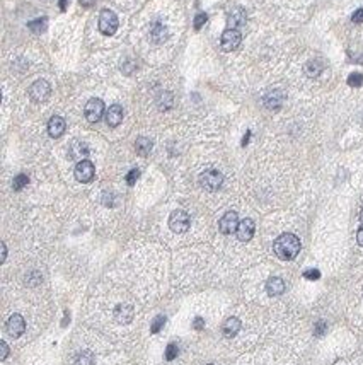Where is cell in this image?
<instances>
[{"label":"cell","instance_id":"obj_41","mask_svg":"<svg viewBox=\"0 0 363 365\" xmlns=\"http://www.w3.org/2000/svg\"><path fill=\"white\" fill-rule=\"evenodd\" d=\"M208 365H213V364H208Z\"/></svg>","mask_w":363,"mask_h":365},{"label":"cell","instance_id":"obj_8","mask_svg":"<svg viewBox=\"0 0 363 365\" xmlns=\"http://www.w3.org/2000/svg\"><path fill=\"white\" fill-rule=\"evenodd\" d=\"M240 41H242V36L237 29H227V31L222 35L220 44H222V50L225 51H234L239 48Z\"/></svg>","mask_w":363,"mask_h":365},{"label":"cell","instance_id":"obj_39","mask_svg":"<svg viewBox=\"0 0 363 365\" xmlns=\"http://www.w3.org/2000/svg\"><path fill=\"white\" fill-rule=\"evenodd\" d=\"M66 2H68V0H60V10L66 9Z\"/></svg>","mask_w":363,"mask_h":365},{"label":"cell","instance_id":"obj_1","mask_svg":"<svg viewBox=\"0 0 363 365\" xmlns=\"http://www.w3.org/2000/svg\"><path fill=\"white\" fill-rule=\"evenodd\" d=\"M273 249H275V255L280 259H285V261H290L295 256L300 253V239L295 234H281L280 237H276L275 244H273Z\"/></svg>","mask_w":363,"mask_h":365},{"label":"cell","instance_id":"obj_19","mask_svg":"<svg viewBox=\"0 0 363 365\" xmlns=\"http://www.w3.org/2000/svg\"><path fill=\"white\" fill-rule=\"evenodd\" d=\"M135 150H136V154H140V155H149L150 150H152V140L147 139V137H140V139H136Z\"/></svg>","mask_w":363,"mask_h":365},{"label":"cell","instance_id":"obj_22","mask_svg":"<svg viewBox=\"0 0 363 365\" xmlns=\"http://www.w3.org/2000/svg\"><path fill=\"white\" fill-rule=\"evenodd\" d=\"M322 69H324V65L321 60H310L305 63V73L309 77H317L322 72Z\"/></svg>","mask_w":363,"mask_h":365},{"label":"cell","instance_id":"obj_9","mask_svg":"<svg viewBox=\"0 0 363 365\" xmlns=\"http://www.w3.org/2000/svg\"><path fill=\"white\" fill-rule=\"evenodd\" d=\"M218 227H220V232L225 234V236L237 232V227H239V217H237L235 212H227V214L220 219Z\"/></svg>","mask_w":363,"mask_h":365},{"label":"cell","instance_id":"obj_27","mask_svg":"<svg viewBox=\"0 0 363 365\" xmlns=\"http://www.w3.org/2000/svg\"><path fill=\"white\" fill-rule=\"evenodd\" d=\"M94 364V355L91 352H82L77 359V365H92Z\"/></svg>","mask_w":363,"mask_h":365},{"label":"cell","instance_id":"obj_38","mask_svg":"<svg viewBox=\"0 0 363 365\" xmlns=\"http://www.w3.org/2000/svg\"><path fill=\"white\" fill-rule=\"evenodd\" d=\"M5 256H7V248H5V244L2 243V261H5Z\"/></svg>","mask_w":363,"mask_h":365},{"label":"cell","instance_id":"obj_36","mask_svg":"<svg viewBox=\"0 0 363 365\" xmlns=\"http://www.w3.org/2000/svg\"><path fill=\"white\" fill-rule=\"evenodd\" d=\"M357 241H358V244L363 246V225L360 227V230H358V234H357Z\"/></svg>","mask_w":363,"mask_h":365},{"label":"cell","instance_id":"obj_11","mask_svg":"<svg viewBox=\"0 0 363 365\" xmlns=\"http://www.w3.org/2000/svg\"><path fill=\"white\" fill-rule=\"evenodd\" d=\"M26 331V321L21 314L10 316L9 323H7V333L12 338H19L22 333Z\"/></svg>","mask_w":363,"mask_h":365},{"label":"cell","instance_id":"obj_31","mask_svg":"<svg viewBox=\"0 0 363 365\" xmlns=\"http://www.w3.org/2000/svg\"><path fill=\"white\" fill-rule=\"evenodd\" d=\"M206 14H198V16L195 17V29H201L203 28V24L206 22Z\"/></svg>","mask_w":363,"mask_h":365},{"label":"cell","instance_id":"obj_24","mask_svg":"<svg viewBox=\"0 0 363 365\" xmlns=\"http://www.w3.org/2000/svg\"><path fill=\"white\" fill-rule=\"evenodd\" d=\"M28 182H29V178L26 176V174H19V176L14 178L12 186H14V189H16V191H21L24 186H28Z\"/></svg>","mask_w":363,"mask_h":365},{"label":"cell","instance_id":"obj_32","mask_svg":"<svg viewBox=\"0 0 363 365\" xmlns=\"http://www.w3.org/2000/svg\"><path fill=\"white\" fill-rule=\"evenodd\" d=\"M326 329H328V325H326L324 321H319V323H317V325H316V329H314V334H316V336H322V334L326 333Z\"/></svg>","mask_w":363,"mask_h":365},{"label":"cell","instance_id":"obj_6","mask_svg":"<svg viewBox=\"0 0 363 365\" xmlns=\"http://www.w3.org/2000/svg\"><path fill=\"white\" fill-rule=\"evenodd\" d=\"M94 174H96L94 164H92L91 161H87V159L80 161L75 166V178H77V181H80V182H91L92 180H94Z\"/></svg>","mask_w":363,"mask_h":365},{"label":"cell","instance_id":"obj_4","mask_svg":"<svg viewBox=\"0 0 363 365\" xmlns=\"http://www.w3.org/2000/svg\"><path fill=\"white\" fill-rule=\"evenodd\" d=\"M199 182H201L203 188L208 189V191H217L222 186V182H224V176H222V173H218V171L210 169V171H205V173L199 176Z\"/></svg>","mask_w":363,"mask_h":365},{"label":"cell","instance_id":"obj_13","mask_svg":"<svg viewBox=\"0 0 363 365\" xmlns=\"http://www.w3.org/2000/svg\"><path fill=\"white\" fill-rule=\"evenodd\" d=\"M121 121H123V108H121L120 104H113V106L106 111V123L114 128V126H118Z\"/></svg>","mask_w":363,"mask_h":365},{"label":"cell","instance_id":"obj_26","mask_svg":"<svg viewBox=\"0 0 363 365\" xmlns=\"http://www.w3.org/2000/svg\"><path fill=\"white\" fill-rule=\"evenodd\" d=\"M348 84H350L351 87H360V85L363 84V73H360V72L350 73V77H348Z\"/></svg>","mask_w":363,"mask_h":365},{"label":"cell","instance_id":"obj_18","mask_svg":"<svg viewBox=\"0 0 363 365\" xmlns=\"http://www.w3.org/2000/svg\"><path fill=\"white\" fill-rule=\"evenodd\" d=\"M239 331H240V321L237 318H229L227 321L224 323V326H222V333L227 338L235 336Z\"/></svg>","mask_w":363,"mask_h":365},{"label":"cell","instance_id":"obj_12","mask_svg":"<svg viewBox=\"0 0 363 365\" xmlns=\"http://www.w3.org/2000/svg\"><path fill=\"white\" fill-rule=\"evenodd\" d=\"M65 128H66V123L62 116H53L48 123V133H50V137H53V139H58V137H62L65 133Z\"/></svg>","mask_w":363,"mask_h":365},{"label":"cell","instance_id":"obj_3","mask_svg":"<svg viewBox=\"0 0 363 365\" xmlns=\"http://www.w3.org/2000/svg\"><path fill=\"white\" fill-rule=\"evenodd\" d=\"M190 215L186 214L184 210H176L171 214V217H169V227H171L172 232L176 234H183L186 232L188 229H190Z\"/></svg>","mask_w":363,"mask_h":365},{"label":"cell","instance_id":"obj_34","mask_svg":"<svg viewBox=\"0 0 363 365\" xmlns=\"http://www.w3.org/2000/svg\"><path fill=\"white\" fill-rule=\"evenodd\" d=\"M0 348H2V353H0V360H5L7 355H9V346H7L5 341H2V343H0Z\"/></svg>","mask_w":363,"mask_h":365},{"label":"cell","instance_id":"obj_35","mask_svg":"<svg viewBox=\"0 0 363 365\" xmlns=\"http://www.w3.org/2000/svg\"><path fill=\"white\" fill-rule=\"evenodd\" d=\"M193 328H195V329H203V328H205V323H203V319L201 318H196L195 319V323H193Z\"/></svg>","mask_w":363,"mask_h":365},{"label":"cell","instance_id":"obj_30","mask_svg":"<svg viewBox=\"0 0 363 365\" xmlns=\"http://www.w3.org/2000/svg\"><path fill=\"white\" fill-rule=\"evenodd\" d=\"M303 278H307V280H319L321 271L316 270V268H312V270H307L305 273H303Z\"/></svg>","mask_w":363,"mask_h":365},{"label":"cell","instance_id":"obj_5","mask_svg":"<svg viewBox=\"0 0 363 365\" xmlns=\"http://www.w3.org/2000/svg\"><path fill=\"white\" fill-rule=\"evenodd\" d=\"M50 92H51L50 84H48L46 80H43V79L36 80L34 84H33L31 87H29V96H31V99H33L34 103H43V101H46L48 96H50Z\"/></svg>","mask_w":363,"mask_h":365},{"label":"cell","instance_id":"obj_21","mask_svg":"<svg viewBox=\"0 0 363 365\" xmlns=\"http://www.w3.org/2000/svg\"><path fill=\"white\" fill-rule=\"evenodd\" d=\"M281 103H283V96L280 92H271V94H268L264 98V104L269 110H278L281 106Z\"/></svg>","mask_w":363,"mask_h":365},{"label":"cell","instance_id":"obj_23","mask_svg":"<svg viewBox=\"0 0 363 365\" xmlns=\"http://www.w3.org/2000/svg\"><path fill=\"white\" fill-rule=\"evenodd\" d=\"M46 19L44 17H41V19H36V21H31L28 24V28L31 29L33 33H36V35H39V33H43L44 29H46Z\"/></svg>","mask_w":363,"mask_h":365},{"label":"cell","instance_id":"obj_29","mask_svg":"<svg viewBox=\"0 0 363 365\" xmlns=\"http://www.w3.org/2000/svg\"><path fill=\"white\" fill-rule=\"evenodd\" d=\"M140 178V171L138 169H132L130 173L127 174V182L130 186H133L136 182V180Z\"/></svg>","mask_w":363,"mask_h":365},{"label":"cell","instance_id":"obj_2","mask_svg":"<svg viewBox=\"0 0 363 365\" xmlns=\"http://www.w3.org/2000/svg\"><path fill=\"white\" fill-rule=\"evenodd\" d=\"M118 29V16L113 10H102L99 16V31L104 36H113Z\"/></svg>","mask_w":363,"mask_h":365},{"label":"cell","instance_id":"obj_17","mask_svg":"<svg viewBox=\"0 0 363 365\" xmlns=\"http://www.w3.org/2000/svg\"><path fill=\"white\" fill-rule=\"evenodd\" d=\"M114 318H116V321L121 323V325H127V323H130V321H132V318H133L132 305H118L116 311H114Z\"/></svg>","mask_w":363,"mask_h":365},{"label":"cell","instance_id":"obj_40","mask_svg":"<svg viewBox=\"0 0 363 365\" xmlns=\"http://www.w3.org/2000/svg\"><path fill=\"white\" fill-rule=\"evenodd\" d=\"M360 220L363 222V208H362V214H360Z\"/></svg>","mask_w":363,"mask_h":365},{"label":"cell","instance_id":"obj_16","mask_svg":"<svg viewBox=\"0 0 363 365\" xmlns=\"http://www.w3.org/2000/svg\"><path fill=\"white\" fill-rule=\"evenodd\" d=\"M266 292H268L271 297L281 295V293L285 292V282L281 280V278H278V277L269 278L268 284H266Z\"/></svg>","mask_w":363,"mask_h":365},{"label":"cell","instance_id":"obj_37","mask_svg":"<svg viewBox=\"0 0 363 365\" xmlns=\"http://www.w3.org/2000/svg\"><path fill=\"white\" fill-rule=\"evenodd\" d=\"M96 3V0H80V5L82 7H92Z\"/></svg>","mask_w":363,"mask_h":365},{"label":"cell","instance_id":"obj_20","mask_svg":"<svg viewBox=\"0 0 363 365\" xmlns=\"http://www.w3.org/2000/svg\"><path fill=\"white\" fill-rule=\"evenodd\" d=\"M89 154V148L86 144H75L72 145V148H70V155H72L73 159H77V161H84V159L87 157Z\"/></svg>","mask_w":363,"mask_h":365},{"label":"cell","instance_id":"obj_15","mask_svg":"<svg viewBox=\"0 0 363 365\" xmlns=\"http://www.w3.org/2000/svg\"><path fill=\"white\" fill-rule=\"evenodd\" d=\"M167 28H165L164 24H161V22H155L154 26L150 28V39L154 41V43H164L165 39H167Z\"/></svg>","mask_w":363,"mask_h":365},{"label":"cell","instance_id":"obj_7","mask_svg":"<svg viewBox=\"0 0 363 365\" xmlns=\"http://www.w3.org/2000/svg\"><path fill=\"white\" fill-rule=\"evenodd\" d=\"M86 118L87 121L91 123H98L99 120L102 118V114H104V103L101 101V99H91L87 104H86Z\"/></svg>","mask_w":363,"mask_h":365},{"label":"cell","instance_id":"obj_28","mask_svg":"<svg viewBox=\"0 0 363 365\" xmlns=\"http://www.w3.org/2000/svg\"><path fill=\"white\" fill-rule=\"evenodd\" d=\"M177 353H179V348H177L176 343H169L167 345V350H165V359L171 362V360H174L177 357Z\"/></svg>","mask_w":363,"mask_h":365},{"label":"cell","instance_id":"obj_14","mask_svg":"<svg viewBox=\"0 0 363 365\" xmlns=\"http://www.w3.org/2000/svg\"><path fill=\"white\" fill-rule=\"evenodd\" d=\"M227 22H229V29H237V28H240V26L246 24V12H244L242 9H239V7H237V9L231 10Z\"/></svg>","mask_w":363,"mask_h":365},{"label":"cell","instance_id":"obj_10","mask_svg":"<svg viewBox=\"0 0 363 365\" xmlns=\"http://www.w3.org/2000/svg\"><path fill=\"white\" fill-rule=\"evenodd\" d=\"M254 230H256V225H254L253 219H244V220L239 222V227H237V239L242 241V243H247V241L253 239Z\"/></svg>","mask_w":363,"mask_h":365},{"label":"cell","instance_id":"obj_33","mask_svg":"<svg viewBox=\"0 0 363 365\" xmlns=\"http://www.w3.org/2000/svg\"><path fill=\"white\" fill-rule=\"evenodd\" d=\"M351 21L357 22V24H360V22H363V7L358 10H355V14L351 16Z\"/></svg>","mask_w":363,"mask_h":365},{"label":"cell","instance_id":"obj_25","mask_svg":"<svg viewBox=\"0 0 363 365\" xmlns=\"http://www.w3.org/2000/svg\"><path fill=\"white\" fill-rule=\"evenodd\" d=\"M164 325H165V316H157V318L154 319V323H152V326H150V333L157 334L159 331L164 328Z\"/></svg>","mask_w":363,"mask_h":365}]
</instances>
